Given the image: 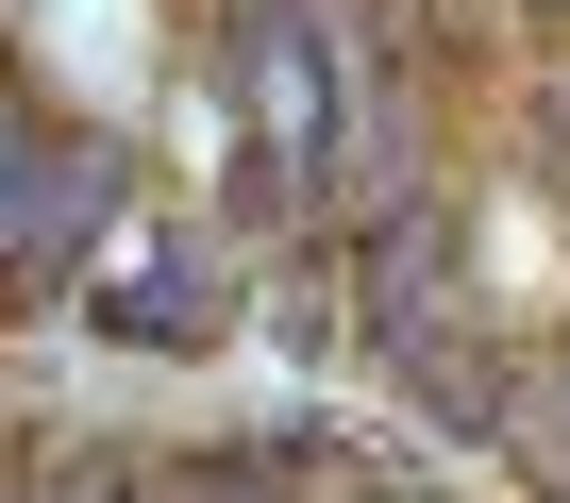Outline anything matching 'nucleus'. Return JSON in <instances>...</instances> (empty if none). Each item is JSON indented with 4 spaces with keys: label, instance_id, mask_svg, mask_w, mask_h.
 <instances>
[{
    "label": "nucleus",
    "instance_id": "nucleus-1",
    "mask_svg": "<svg viewBox=\"0 0 570 503\" xmlns=\"http://www.w3.org/2000/svg\"><path fill=\"white\" fill-rule=\"evenodd\" d=\"M537 18H570V0H537Z\"/></svg>",
    "mask_w": 570,
    "mask_h": 503
}]
</instances>
